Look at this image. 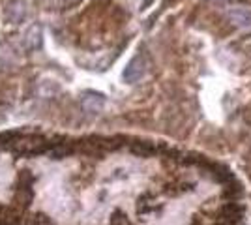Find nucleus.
I'll return each instance as SVG.
<instances>
[{"label":"nucleus","mask_w":251,"mask_h":225,"mask_svg":"<svg viewBox=\"0 0 251 225\" xmlns=\"http://www.w3.org/2000/svg\"><path fill=\"white\" fill-rule=\"evenodd\" d=\"M145 72H147V60H145V56L143 54H135L124 68L122 79H124V83H127V85H133V83H137L145 75Z\"/></svg>","instance_id":"1"},{"label":"nucleus","mask_w":251,"mask_h":225,"mask_svg":"<svg viewBox=\"0 0 251 225\" xmlns=\"http://www.w3.org/2000/svg\"><path fill=\"white\" fill-rule=\"evenodd\" d=\"M81 103L86 111L90 113H100L105 105V96L100 94V92H86L83 98H81Z\"/></svg>","instance_id":"2"},{"label":"nucleus","mask_w":251,"mask_h":225,"mask_svg":"<svg viewBox=\"0 0 251 225\" xmlns=\"http://www.w3.org/2000/svg\"><path fill=\"white\" fill-rule=\"evenodd\" d=\"M81 0H52L49 4V10L52 11H62V10H70L74 8L75 4H79Z\"/></svg>","instance_id":"3"}]
</instances>
